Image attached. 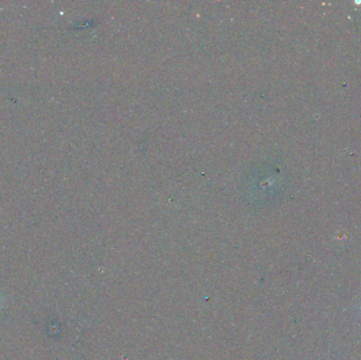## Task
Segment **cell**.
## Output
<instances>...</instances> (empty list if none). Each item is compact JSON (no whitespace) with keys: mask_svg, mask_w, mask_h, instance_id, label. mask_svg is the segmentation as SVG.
I'll list each match as a JSON object with an SVG mask.
<instances>
[{"mask_svg":"<svg viewBox=\"0 0 361 360\" xmlns=\"http://www.w3.org/2000/svg\"><path fill=\"white\" fill-rule=\"evenodd\" d=\"M4 303H5V302H4V298L2 297V295L0 294V309H1V308L4 306Z\"/></svg>","mask_w":361,"mask_h":360,"instance_id":"1","label":"cell"}]
</instances>
